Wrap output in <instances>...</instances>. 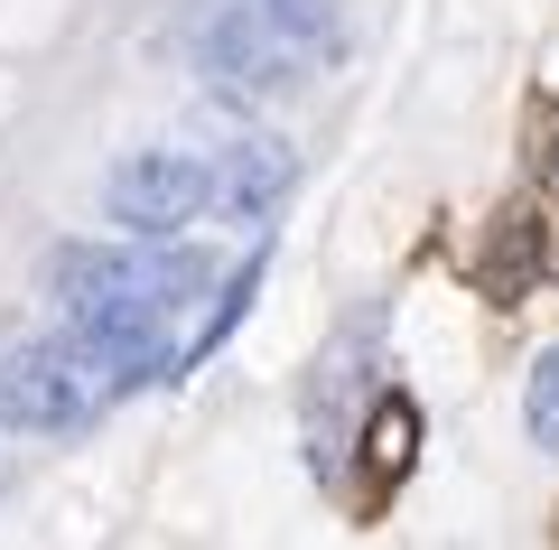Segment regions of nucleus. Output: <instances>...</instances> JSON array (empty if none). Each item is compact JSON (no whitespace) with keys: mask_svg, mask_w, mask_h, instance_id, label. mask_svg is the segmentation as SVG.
<instances>
[{"mask_svg":"<svg viewBox=\"0 0 559 550\" xmlns=\"http://www.w3.org/2000/svg\"><path fill=\"white\" fill-rule=\"evenodd\" d=\"M103 411V364L84 354V336L66 327L57 346H20L0 354V420L28 438H75Z\"/></svg>","mask_w":559,"mask_h":550,"instance_id":"nucleus-1","label":"nucleus"},{"mask_svg":"<svg viewBox=\"0 0 559 550\" xmlns=\"http://www.w3.org/2000/svg\"><path fill=\"white\" fill-rule=\"evenodd\" d=\"M215 206V159L197 150H131L112 177H103V215L131 243H168Z\"/></svg>","mask_w":559,"mask_h":550,"instance_id":"nucleus-2","label":"nucleus"},{"mask_svg":"<svg viewBox=\"0 0 559 550\" xmlns=\"http://www.w3.org/2000/svg\"><path fill=\"white\" fill-rule=\"evenodd\" d=\"M197 66H205L215 84H234V94H280V84H299L308 47L289 38L261 0H224L215 20L197 28Z\"/></svg>","mask_w":559,"mask_h":550,"instance_id":"nucleus-3","label":"nucleus"},{"mask_svg":"<svg viewBox=\"0 0 559 550\" xmlns=\"http://www.w3.org/2000/svg\"><path fill=\"white\" fill-rule=\"evenodd\" d=\"M159 299V261L150 253H131V234L121 243H57L47 253V299L66 308V327H84V317H103V308H121V299Z\"/></svg>","mask_w":559,"mask_h":550,"instance_id":"nucleus-4","label":"nucleus"},{"mask_svg":"<svg viewBox=\"0 0 559 550\" xmlns=\"http://www.w3.org/2000/svg\"><path fill=\"white\" fill-rule=\"evenodd\" d=\"M289 187H299V150L289 140H234V150H215V215L234 224H271L280 206H289Z\"/></svg>","mask_w":559,"mask_h":550,"instance_id":"nucleus-5","label":"nucleus"},{"mask_svg":"<svg viewBox=\"0 0 559 550\" xmlns=\"http://www.w3.org/2000/svg\"><path fill=\"white\" fill-rule=\"evenodd\" d=\"M261 271H271V261L252 253V261H242V271H234V280H224V290H215V317H205V327L187 336V364H205V354H215L224 336H234L242 317H252V290H261Z\"/></svg>","mask_w":559,"mask_h":550,"instance_id":"nucleus-6","label":"nucleus"},{"mask_svg":"<svg viewBox=\"0 0 559 550\" xmlns=\"http://www.w3.org/2000/svg\"><path fill=\"white\" fill-rule=\"evenodd\" d=\"M411 448H419V411H411V401H373V430H364V457H373V476H382V485H392V476L401 467H411Z\"/></svg>","mask_w":559,"mask_h":550,"instance_id":"nucleus-7","label":"nucleus"},{"mask_svg":"<svg viewBox=\"0 0 559 550\" xmlns=\"http://www.w3.org/2000/svg\"><path fill=\"white\" fill-rule=\"evenodd\" d=\"M261 10H271L308 57H336V0H261Z\"/></svg>","mask_w":559,"mask_h":550,"instance_id":"nucleus-8","label":"nucleus"},{"mask_svg":"<svg viewBox=\"0 0 559 550\" xmlns=\"http://www.w3.org/2000/svg\"><path fill=\"white\" fill-rule=\"evenodd\" d=\"M522 430L540 438V448H559V346L532 364V383H522Z\"/></svg>","mask_w":559,"mask_h":550,"instance_id":"nucleus-9","label":"nucleus"}]
</instances>
